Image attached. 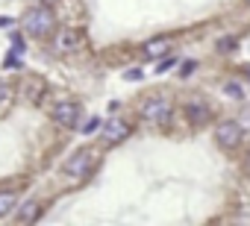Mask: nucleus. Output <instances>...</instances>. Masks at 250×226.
<instances>
[{
    "instance_id": "6ab92c4d",
    "label": "nucleus",
    "mask_w": 250,
    "mask_h": 226,
    "mask_svg": "<svg viewBox=\"0 0 250 226\" xmlns=\"http://www.w3.org/2000/svg\"><path fill=\"white\" fill-rule=\"evenodd\" d=\"M6 94H9V85H6V82H0V100H6Z\"/></svg>"
},
{
    "instance_id": "0eeeda50",
    "label": "nucleus",
    "mask_w": 250,
    "mask_h": 226,
    "mask_svg": "<svg viewBox=\"0 0 250 226\" xmlns=\"http://www.w3.org/2000/svg\"><path fill=\"white\" fill-rule=\"evenodd\" d=\"M83 47V33L80 30H59V36L53 38V50L56 53H74Z\"/></svg>"
},
{
    "instance_id": "f8f14e48",
    "label": "nucleus",
    "mask_w": 250,
    "mask_h": 226,
    "mask_svg": "<svg viewBox=\"0 0 250 226\" xmlns=\"http://www.w3.org/2000/svg\"><path fill=\"white\" fill-rule=\"evenodd\" d=\"M18 208V194L15 191H0V217H6Z\"/></svg>"
},
{
    "instance_id": "1a4fd4ad",
    "label": "nucleus",
    "mask_w": 250,
    "mask_h": 226,
    "mask_svg": "<svg viewBox=\"0 0 250 226\" xmlns=\"http://www.w3.org/2000/svg\"><path fill=\"white\" fill-rule=\"evenodd\" d=\"M15 217H18V223H33V220H39V217H42V203H36V200L24 203Z\"/></svg>"
},
{
    "instance_id": "f257e3e1",
    "label": "nucleus",
    "mask_w": 250,
    "mask_h": 226,
    "mask_svg": "<svg viewBox=\"0 0 250 226\" xmlns=\"http://www.w3.org/2000/svg\"><path fill=\"white\" fill-rule=\"evenodd\" d=\"M24 33L27 36H36V38H42V36H47L50 30H53V24H56V15L47 9V6H36V9H30L27 15H24Z\"/></svg>"
},
{
    "instance_id": "9d476101",
    "label": "nucleus",
    "mask_w": 250,
    "mask_h": 226,
    "mask_svg": "<svg viewBox=\"0 0 250 226\" xmlns=\"http://www.w3.org/2000/svg\"><path fill=\"white\" fill-rule=\"evenodd\" d=\"M186 118L191 124H206L209 121V106L206 103H188L186 106Z\"/></svg>"
},
{
    "instance_id": "6e6552de",
    "label": "nucleus",
    "mask_w": 250,
    "mask_h": 226,
    "mask_svg": "<svg viewBox=\"0 0 250 226\" xmlns=\"http://www.w3.org/2000/svg\"><path fill=\"white\" fill-rule=\"evenodd\" d=\"M21 94H24L30 103H39V100L44 97V79H39V76H27L24 85H21Z\"/></svg>"
},
{
    "instance_id": "39448f33",
    "label": "nucleus",
    "mask_w": 250,
    "mask_h": 226,
    "mask_svg": "<svg viewBox=\"0 0 250 226\" xmlns=\"http://www.w3.org/2000/svg\"><path fill=\"white\" fill-rule=\"evenodd\" d=\"M241 124H235V121H224V124H218L215 127V141L221 144V147H227V150H232V147H238L241 144Z\"/></svg>"
},
{
    "instance_id": "f3484780",
    "label": "nucleus",
    "mask_w": 250,
    "mask_h": 226,
    "mask_svg": "<svg viewBox=\"0 0 250 226\" xmlns=\"http://www.w3.org/2000/svg\"><path fill=\"white\" fill-rule=\"evenodd\" d=\"M171 65H174V59H165V62L159 65V71H156V74H165V71H171Z\"/></svg>"
},
{
    "instance_id": "aec40b11",
    "label": "nucleus",
    "mask_w": 250,
    "mask_h": 226,
    "mask_svg": "<svg viewBox=\"0 0 250 226\" xmlns=\"http://www.w3.org/2000/svg\"><path fill=\"white\" fill-rule=\"evenodd\" d=\"M247 71H250V68H247Z\"/></svg>"
},
{
    "instance_id": "7ed1b4c3",
    "label": "nucleus",
    "mask_w": 250,
    "mask_h": 226,
    "mask_svg": "<svg viewBox=\"0 0 250 226\" xmlns=\"http://www.w3.org/2000/svg\"><path fill=\"white\" fill-rule=\"evenodd\" d=\"M65 176H71V179H83V176H88L91 170H94V153L91 150H77L68 162H65Z\"/></svg>"
},
{
    "instance_id": "4468645a",
    "label": "nucleus",
    "mask_w": 250,
    "mask_h": 226,
    "mask_svg": "<svg viewBox=\"0 0 250 226\" xmlns=\"http://www.w3.org/2000/svg\"><path fill=\"white\" fill-rule=\"evenodd\" d=\"M218 50H221V53H224V50H227V53H229V50H235V38H229V36H227V38H221V41H218Z\"/></svg>"
},
{
    "instance_id": "2eb2a0df",
    "label": "nucleus",
    "mask_w": 250,
    "mask_h": 226,
    "mask_svg": "<svg viewBox=\"0 0 250 226\" xmlns=\"http://www.w3.org/2000/svg\"><path fill=\"white\" fill-rule=\"evenodd\" d=\"M194 68H197V62H191V59H188V62H183V71H180V74H183V76H191V74H194Z\"/></svg>"
},
{
    "instance_id": "a211bd4d",
    "label": "nucleus",
    "mask_w": 250,
    "mask_h": 226,
    "mask_svg": "<svg viewBox=\"0 0 250 226\" xmlns=\"http://www.w3.org/2000/svg\"><path fill=\"white\" fill-rule=\"evenodd\" d=\"M127 79H142V71H139V68H133V71H127Z\"/></svg>"
},
{
    "instance_id": "ddd939ff",
    "label": "nucleus",
    "mask_w": 250,
    "mask_h": 226,
    "mask_svg": "<svg viewBox=\"0 0 250 226\" xmlns=\"http://www.w3.org/2000/svg\"><path fill=\"white\" fill-rule=\"evenodd\" d=\"M224 91H227L232 100H241V97H244V91H241V85H238V82H224Z\"/></svg>"
},
{
    "instance_id": "f03ea898",
    "label": "nucleus",
    "mask_w": 250,
    "mask_h": 226,
    "mask_svg": "<svg viewBox=\"0 0 250 226\" xmlns=\"http://www.w3.org/2000/svg\"><path fill=\"white\" fill-rule=\"evenodd\" d=\"M171 115H174V106L162 97H147L142 103V118L150 121V124H168Z\"/></svg>"
},
{
    "instance_id": "423d86ee",
    "label": "nucleus",
    "mask_w": 250,
    "mask_h": 226,
    "mask_svg": "<svg viewBox=\"0 0 250 226\" xmlns=\"http://www.w3.org/2000/svg\"><path fill=\"white\" fill-rule=\"evenodd\" d=\"M103 141L106 144H121L124 138H127L130 135V124L127 121H124V118H109L106 124H103Z\"/></svg>"
},
{
    "instance_id": "9b49d317",
    "label": "nucleus",
    "mask_w": 250,
    "mask_h": 226,
    "mask_svg": "<svg viewBox=\"0 0 250 226\" xmlns=\"http://www.w3.org/2000/svg\"><path fill=\"white\" fill-rule=\"evenodd\" d=\"M168 50H171V38H153L145 44V53L150 59H162V56H168Z\"/></svg>"
},
{
    "instance_id": "dca6fc26",
    "label": "nucleus",
    "mask_w": 250,
    "mask_h": 226,
    "mask_svg": "<svg viewBox=\"0 0 250 226\" xmlns=\"http://www.w3.org/2000/svg\"><path fill=\"white\" fill-rule=\"evenodd\" d=\"M238 124H241V130H250V109L241 112V121H238Z\"/></svg>"
},
{
    "instance_id": "20e7f679",
    "label": "nucleus",
    "mask_w": 250,
    "mask_h": 226,
    "mask_svg": "<svg viewBox=\"0 0 250 226\" xmlns=\"http://www.w3.org/2000/svg\"><path fill=\"white\" fill-rule=\"evenodd\" d=\"M80 106L74 103V100H59L56 106H53V121L59 124V127H80Z\"/></svg>"
}]
</instances>
